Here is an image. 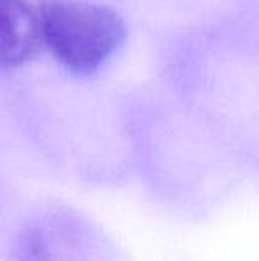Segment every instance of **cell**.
<instances>
[{
    "mask_svg": "<svg viewBox=\"0 0 259 261\" xmlns=\"http://www.w3.org/2000/svg\"><path fill=\"white\" fill-rule=\"evenodd\" d=\"M38 16L43 43L75 75L100 71L126 39L121 14L94 2L43 0Z\"/></svg>",
    "mask_w": 259,
    "mask_h": 261,
    "instance_id": "cell-2",
    "label": "cell"
},
{
    "mask_svg": "<svg viewBox=\"0 0 259 261\" xmlns=\"http://www.w3.org/2000/svg\"><path fill=\"white\" fill-rule=\"evenodd\" d=\"M16 261H131L126 249L83 210L45 197L14 226Z\"/></svg>",
    "mask_w": 259,
    "mask_h": 261,
    "instance_id": "cell-1",
    "label": "cell"
},
{
    "mask_svg": "<svg viewBox=\"0 0 259 261\" xmlns=\"http://www.w3.org/2000/svg\"><path fill=\"white\" fill-rule=\"evenodd\" d=\"M39 16L27 0H0V68H20L41 50Z\"/></svg>",
    "mask_w": 259,
    "mask_h": 261,
    "instance_id": "cell-3",
    "label": "cell"
},
{
    "mask_svg": "<svg viewBox=\"0 0 259 261\" xmlns=\"http://www.w3.org/2000/svg\"><path fill=\"white\" fill-rule=\"evenodd\" d=\"M14 226H16V222L0 220V261H16Z\"/></svg>",
    "mask_w": 259,
    "mask_h": 261,
    "instance_id": "cell-4",
    "label": "cell"
}]
</instances>
